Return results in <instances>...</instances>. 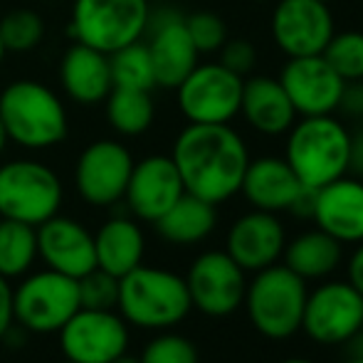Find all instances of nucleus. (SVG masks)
<instances>
[{"label": "nucleus", "mask_w": 363, "mask_h": 363, "mask_svg": "<svg viewBox=\"0 0 363 363\" xmlns=\"http://www.w3.org/2000/svg\"><path fill=\"white\" fill-rule=\"evenodd\" d=\"M186 193L220 206L240 193L250 148L230 124H188L171 153Z\"/></svg>", "instance_id": "obj_1"}, {"label": "nucleus", "mask_w": 363, "mask_h": 363, "mask_svg": "<svg viewBox=\"0 0 363 363\" xmlns=\"http://www.w3.org/2000/svg\"><path fill=\"white\" fill-rule=\"evenodd\" d=\"M351 131L334 114L301 116L287 131L284 158L309 191L349 173Z\"/></svg>", "instance_id": "obj_2"}, {"label": "nucleus", "mask_w": 363, "mask_h": 363, "mask_svg": "<svg viewBox=\"0 0 363 363\" xmlns=\"http://www.w3.org/2000/svg\"><path fill=\"white\" fill-rule=\"evenodd\" d=\"M0 119L8 141L43 151L67 139V111L50 86L35 79H15L0 91Z\"/></svg>", "instance_id": "obj_3"}, {"label": "nucleus", "mask_w": 363, "mask_h": 363, "mask_svg": "<svg viewBox=\"0 0 363 363\" xmlns=\"http://www.w3.org/2000/svg\"><path fill=\"white\" fill-rule=\"evenodd\" d=\"M119 314L139 329H171L191 314V294L181 274L139 264L119 279Z\"/></svg>", "instance_id": "obj_4"}, {"label": "nucleus", "mask_w": 363, "mask_h": 363, "mask_svg": "<svg viewBox=\"0 0 363 363\" xmlns=\"http://www.w3.org/2000/svg\"><path fill=\"white\" fill-rule=\"evenodd\" d=\"M306 296L309 289L299 274L287 264H269L247 282L242 304L247 306V316L259 336L284 341L301 331Z\"/></svg>", "instance_id": "obj_5"}, {"label": "nucleus", "mask_w": 363, "mask_h": 363, "mask_svg": "<svg viewBox=\"0 0 363 363\" xmlns=\"http://www.w3.org/2000/svg\"><path fill=\"white\" fill-rule=\"evenodd\" d=\"M151 5L148 0H74L69 35L104 55L139 43L146 35Z\"/></svg>", "instance_id": "obj_6"}, {"label": "nucleus", "mask_w": 363, "mask_h": 363, "mask_svg": "<svg viewBox=\"0 0 363 363\" xmlns=\"http://www.w3.org/2000/svg\"><path fill=\"white\" fill-rule=\"evenodd\" d=\"M62 183L50 166L18 158L0 166V218L20 220L33 228L60 213Z\"/></svg>", "instance_id": "obj_7"}, {"label": "nucleus", "mask_w": 363, "mask_h": 363, "mask_svg": "<svg viewBox=\"0 0 363 363\" xmlns=\"http://www.w3.org/2000/svg\"><path fill=\"white\" fill-rule=\"evenodd\" d=\"M79 309L77 279L55 269L28 274L13 289L15 324L28 334H57Z\"/></svg>", "instance_id": "obj_8"}, {"label": "nucleus", "mask_w": 363, "mask_h": 363, "mask_svg": "<svg viewBox=\"0 0 363 363\" xmlns=\"http://www.w3.org/2000/svg\"><path fill=\"white\" fill-rule=\"evenodd\" d=\"M245 77L220 62H198L176 86L178 109L188 124H230L240 116Z\"/></svg>", "instance_id": "obj_9"}, {"label": "nucleus", "mask_w": 363, "mask_h": 363, "mask_svg": "<svg viewBox=\"0 0 363 363\" xmlns=\"http://www.w3.org/2000/svg\"><path fill=\"white\" fill-rule=\"evenodd\" d=\"M183 279L193 309L213 319L235 314L242 306L247 291V272L225 250L198 255Z\"/></svg>", "instance_id": "obj_10"}, {"label": "nucleus", "mask_w": 363, "mask_h": 363, "mask_svg": "<svg viewBox=\"0 0 363 363\" xmlns=\"http://www.w3.org/2000/svg\"><path fill=\"white\" fill-rule=\"evenodd\" d=\"M65 359L111 363L129 351V324L116 309H77L57 331Z\"/></svg>", "instance_id": "obj_11"}, {"label": "nucleus", "mask_w": 363, "mask_h": 363, "mask_svg": "<svg viewBox=\"0 0 363 363\" xmlns=\"http://www.w3.org/2000/svg\"><path fill=\"white\" fill-rule=\"evenodd\" d=\"M363 321V296L349 282H324L306 296L301 331L311 341L339 346L354 339Z\"/></svg>", "instance_id": "obj_12"}, {"label": "nucleus", "mask_w": 363, "mask_h": 363, "mask_svg": "<svg viewBox=\"0 0 363 363\" xmlns=\"http://www.w3.org/2000/svg\"><path fill=\"white\" fill-rule=\"evenodd\" d=\"M131 168L134 158L121 141H94L77 158L74 188L84 203L94 208H109L124 201Z\"/></svg>", "instance_id": "obj_13"}, {"label": "nucleus", "mask_w": 363, "mask_h": 363, "mask_svg": "<svg viewBox=\"0 0 363 363\" xmlns=\"http://www.w3.org/2000/svg\"><path fill=\"white\" fill-rule=\"evenodd\" d=\"M269 28L272 40L287 57L324 55L336 33L334 13L321 0H277Z\"/></svg>", "instance_id": "obj_14"}, {"label": "nucleus", "mask_w": 363, "mask_h": 363, "mask_svg": "<svg viewBox=\"0 0 363 363\" xmlns=\"http://www.w3.org/2000/svg\"><path fill=\"white\" fill-rule=\"evenodd\" d=\"M146 35V48L151 55L153 72H156V86L176 89L201 57L188 35L186 18L173 8L151 10Z\"/></svg>", "instance_id": "obj_15"}, {"label": "nucleus", "mask_w": 363, "mask_h": 363, "mask_svg": "<svg viewBox=\"0 0 363 363\" xmlns=\"http://www.w3.org/2000/svg\"><path fill=\"white\" fill-rule=\"evenodd\" d=\"M277 79L282 82L296 116L334 114L346 86V82L326 62L324 55L287 57V65Z\"/></svg>", "instance_id": "obj_16"}, {"label": "nucleus", "mask_w": 363, "mask_h": 363, "mask_svg": "<svg viewBox=\"0 0 363 363\" xmlns=\"http://www.w3.org/2000/svg\"><path fill=\"white\" fill-rule=\"evenodd\" d=\"M287 247V230L277 213L250 211L240 216L230 225L225 252L245 269V272H259V269L277 264Z\"/></svg>", "instance_id": "obj_17"}, {"label": "nucleus", "mask_w": 363, "mask_h": 363, "mask_svg": "<svg viewBox=\"0 0 363 363\" xmlns=\"http://www.w3.org/2000/svg\"><path fill=\"white\" fill-rule=\"evenodd\" d=\"M186 193L171 156H146L144 161L134 163L129 183H126L124 201L129 206L131 216L156 223L178 198Z\"/></svg>", "instance_id": "obj_18"}, {"label": "nucleus", "mask_w": 363, "mask_h": 363, "mask_svg": "<svg viewBox=\"0 0 363 363\" xmlns=\"http://www.w3.org/2000/svg\"><path fill=\"white\" fill-rule=\"evenodd\" d=\"M38 257H43L48 269L79 279L96 267L94 235L74 218L57 213L38 225Z\"/></svg>", "instance_id": "obj_19"}, {"label": "nucleus", "mask_w": 363, "mask_h": 363, "mask_svg": "<svg viewBox=\"0 0 363 363\" xmlns=\"http://www.w3.org/2000/svg\"><path fill=\"white\" fill-rule=\"evenodd\" d=\"M311 220L341 245L363 242V178L341 176L314 191Z\"/></svg>", "instance_id": "obj_20"}, {"label": "nucleus", "mask_w": 363, "mask_h": 363, "mask_svg": "<svg viewBox=\"0 0 363 363\" xmlns=\"http://www.w3.org/2000/svg\"><path fill=\"white\" fill-rule=\"evenodd\" d=\"M304 191L306 188L291 171L287 158L279 156H259L255 161L250 158L240 186V193L255 211L267 213L291 211Z\"/></svg>", "instance_id": "obj_21"}, {"label": "nucleus", "mask_w": 363, "mask_h": 363, "mask_svg": "<svg viewBox=\"0 0 363 363\" xmlns=\"http://www.w3.org/2000/svg\"><path fill=\"white\" fill-rule=\"evenodd\" d=\"M240 114L262 136L287 134L291 124L296 121V111L291 106L282 82L264 74L245 79Z\"/></svg>", "instance_id": "obj_22"}, {"label": "nucleus", "mask_w": 363, "mask_h": 363, "mask_svg": "<svg viewBox=\"0 0 363 363\" xmlns=\"http://www.w3.org/2000/svg\"><path fill=\"white\" fill-rule=\"evenodd\" d=\"M60 82L67 96L82 106H94L104 101L111 91L109 55L74 43L60 62Z\"/></svg>", "instance_id": "obj_23"}, {"label": "nucleus", "mask_w": 363, "mask_h": 363, "mask_svg": "<svg viewBox=\"0 0 363 363\" xmlns=\"http://www.w3.org/2000/svg\"><path fill=\"white\" fill-rule=\"evenodd\" d=\"M146 240L139 223L131 218H109L94 235L96 267L114 277H124L144 259Z\"/></svg>", "instance_id": "obj_24"}, {"label": "nucleus", "mask_w": 363, "mask_h": 363, "mask_svg": "<svg viewBox=\"0 0 363 363\" xmlns=\"http://www.w3.org/2000/svg\"><path fill=\"white\" fill-rule=\"evenodd\" d=\"M156 233L171 245H198L218 225V211L213 203L191 193H183L161 218L156 220Z\"/></svg>", "instance_id": "obj_25"}, {"label": "nucleus", "mask_w": 363, "mask_h": 363, "mask_svg": "<svg viewBox=\"0 0 363 363\" xmlns=\"http://www.w3.org/2000/svg\"><path fill=\"white\" fill-rule=\"evenodd\" d=\"M284 264L294 274H299L304 282L309 279H324L341 264L344 250L341 242L326 235L324 230H309L296 235L284 247Z\"/></svg>", "instance_id": "obj_26"}, {"label": "nucleus", "mask_w": 363, "mask_h": 363, "mask_svg": "<svg viewBox=\"0 0 363 363\" xmlns=\"http://www.w3.org/2000/svg\"><path fill=\"white\" fill-rule=\"evenodd\" d=\"M106 119L111 129L121 136H141L151 129L153 116V99L146 89H124V86H111L106 96Z\"/></svg>", "instance_id": "obj_27"}, {"label": "nucleus", "mask_w": 363, "mask_h": 363, "mask_svg": "<svg viewBox=\"0 0 363 363\" xmlns=\"http://www.w3.org/2000/svg\"><path fill=\"white\" fill-rule=\"evenodd\" d=\"M38 259V228L20 220L0 218V274L23 277Z\"/></svg>", "instance_id": "obj_28"}, {"label": "nucleus", "mask_w": 363, "mask_h": 363, "mask_svg": "<svg viewBox=\"0 0 363 363\" xmlns=\"http://www.w3.org/2000/svg\"><path fill=\"white\" fill-rule=\"evenodd\" d=\"M111 69V86H124V89H146L156 86V72H153L151 55L146 43H131L126 48L109 55Z\"/></svg>", "instance_id": "obj_29"}, {"label": "nucleus", "mask_w": 363, "mask_h": 363, "mask_svg": "<svg viewBox=\"0 0 363 363\" xmlns=\"http://www.w3.org/2000/svg\"><path fill=\"white\" fill-rule=\"evenodd\" d=\"M324 60L336 69V74L344 82H361L363 79V33L359 30H346L334 33L324 50Z\"/></svg>", "instance_id": "obj_30"}, {"label": "nucleus", "mask_w": 363, "mask_h": 363, "mask_svg": "<svg viewBox=\"0 0 363 363\" xmlns=\"http://www.w3.org/2000/svg\"><path fill=\"white\" fill-rule=\"evenodd\" d=\"M45 38V23L33 10H13L0 20V40L10 52H30Z\"/></svg>", "instance_id": "obj_31"}, {"label": "nucleus", "mask_w": 363, "mask_h": 363, "mask_svg": "<svg viewBox=\"0 0 363 363\" xmlns=\"http://www.w3.org/2000/svg\"><path fill=\"white\" fill-rule=\"evenodd\" d=\"M82 309H116L119 304V277L94 267L77 279Z\"/></svg>", "instance_id": "obj_32"}, {"label": "nucleus", "mask_w": 363, "mask_h": 363, "mask_svg": "<svg viewBox=\"0 0 363 363\" xmlns=\"http://www.w3.org/2000/svg\"><path fill=\"white\" fill-rule=\"evenodd\" d=\"M141 363H198V349L191 339L181 334H166L153 336L151 341L144 346V354H141Z\"/></svg>", "instance_id": "obj_33"}, {"label": "nucleus", "mask_w": 363, "mask_h": 363, "mask_svg": "<svg viewBox=\"0 0 363 363\" xmlns=\"http://www.w3.org/2000/svg\"><path fill=\"white\" fill-rule=\"evenodd\" d=\"M186 28L191 35L193 45L201 55L218 52L220 48L228 40V28H225V20L220 15L211 13V10H201V13H193L186 18Z\"/></svg>", "instance_id": "obj_34"}, {"label": "nucleus", "mask_w": 363, "mask_h": 363, "mask_svg": "<svg viewBox=\"0 0 363 363\" xmlns=\"http://www.w3.org/2000/svg\"><path fill=\"white\" fill-rule=\"evenodd\" d=\"M218 52H220L218 62L225 65L230 72H235L240 77L250 74L255 69V65H257V50H255V45L245 38L225 40V45L218 50Z\"/></svg>", "instance_id": "obj_35"}, {"label": "nucleus", "mask_w": 363, "mask_h": 363, "mask_svg": "<svg viewBox=\"0 0 363 363\" xmlns=\"http://www.w3.org/2000/svg\"><path fill=\"white\" fill-rule=\"evenodd\" d=\"M336 111L351 116V119H363V79L346 82L344 91H341V99H339V109Z\"/></svg>", "instance_id": "obj_36"}, {"label": "nucleus", "mask_w": 363, "mask_h": 363, "mask_svg": "<svg viewBox=\"0 0 363 363\" xmlns=\"http://www.w3.org/2000/svg\"><path fill=\"white\" fill-rule=\"evenodd\" d=\"M15 324L13 314V287H10V279H5L0 274V339L8 334V329Z\"/></svg>", "instance_id": "obj_37"}, {"label": "nucleus", "mask_w": 363, "mask_h": 363, "mask_svg": "<svg viewBox=\"0 0 363 363\" xmlns=\"http://www.w3.org/2000/svg\"><path fill=\"white\" fill-rule=\"evenodd\" d=\"M346 274H349V279H346V282H349L351 287H354L363 296V242H359V247L351 252Z\"/></svg>", "instance_id": "obj_38"}, {"label": "nucleus", "mask_w": 363, "mask_h": 363, "mask_svg": "<svg viewBox=\"0 0 363 363\" xmlns=\"http://www.w3.org/2000/svg\"><path fill=\"white\" fill-rule=\"evenodd\" d=\"M349 171L356 176H363V129L351 134V156H349Z\"/></svg>", "instance_id": "obj_39"}, {"label": "nucleus", "mask_w": 363, "mask_h": 363, "mask_svg": "<svg viewBox=\"0 0 363 363\" xmlns=\"http://www.w3.org/2000/svg\"><path fill=\"white\" fill-rule=\"evenodd\" d=\"M346 344H351V356H363V331H359V334L346 341Z\"/></svg>", "instance_id": "obj_40"}, {"label": "nucleus", "mask_w": 363, "mask_h": 363, "mask_svg": "<svg viewBox=\"0 0 363 363\" xmlns=\"http://www.w3.org/2000/svg\"><path fill=\"white\" fill-rule=\"evenodd\" d=\"M111 363H141V361L136 359V356H131V354H121L119 359H114Z\"/></svg>", "instance_id": "obj_41"}, {"label": "nucleus", "mask_w": 363, "mask_h": 363, "mask_svg": "<svg viewBox=\"0 0 363 363\" xmlns=\"http://www.w3.org/2000/svg\"><path fill=\"white\" fill-rule=\"evenodd\" d=\"M8 146V134H5V126H3V119H0V153H3V148Z\"/></svg>", "instance_id": "obj_42"}, {"label": "nucleus", "mask_w": 363, "mask_h": 363, "mask_svg": "<svg viewBox=\"0 0 363 363\" xmlns=\"http://www.w3.org/2000/svg\"><path fill=\"white\" fill-rule=\"evenodd\" d=\"M277 363H314L309 359H284V361H277Z\"/></svg>", "instance_id": "obj_43"}, {"label": "nucleus", "mask_w": 363, "mask_h": 363, "mask_svg": "<svg viewBox=\"0 0 363 363\" xmlns=\"http://www.w3.org/2000/svg\"><path fill=\"white\" fill-rule=\"evenodd\" d=\"M344 363H363V356H349Z\"/></svg>", "instance_id": "obj_44"}, {"label": "nucleus", "mask_w": 363, "mask_h": 363, "mask_svg": "<svg viewBox=\"0 0 363 363\" xmlns=\"http://www.w3.org/2000/svg\"><path fill=\"white\" fill-rule=\"evenodd\" d=\"M5 52H8V50H5L3 40H0V65H3V57H5Z\"/></svg>", "instance_id": "obj_45"}, {"label": "nucleus", "mask_w": 363, "mask_h": 363, "mask_svg": "<svg viewBox=\"0 0 363 363\" xmlns=\"http://www.w3.org/2000/svg\"><path fill=\"white\" fill-rule=\"evenodd\" d=\"M60 363H77V361H69V359H65V361H60Z\"/></svg>", "instance_id": "obj_46"}, {"label": "nucleus", "mask_w": 363, "mask_h": 363, "mask_svg": "<svg viewBox=\"0 0 363 363\" xmlns=\"http://www.w3.org/2000/svg\"><path fill=\"white\" fill-rule=\"evenodd\" d=\"M321 3H331V0H321Z\"/></svg>", "instance_id": "obj_47"}, {"label": "nucleus", "mask_w": 363, "mask_h": 363, "mask_svg": "<svg viewBox=\"0 0 363 363\" xmlns=\"http://www.w3.org/2000/svg\"><path fill=\"white\" fill-rule=\"evenodd\" d=\"M359 331H363V321H361V329H359Z\"/></svg>", "instance_id": "obj_48"}, {"label": "nucleus", "mask_w": 363, "mask_h": 363, "mask_svg": "<svg viewBox=\"0 0 363 363\" xmlns=\"http://www.w3.org/2000/svg\"><path fill=\"white\" fill-rule=\"evenodd\" d=\"M361 178H363V176H361Z\"/></svg>", "instance_id": "obj_49"}]
</instances>
